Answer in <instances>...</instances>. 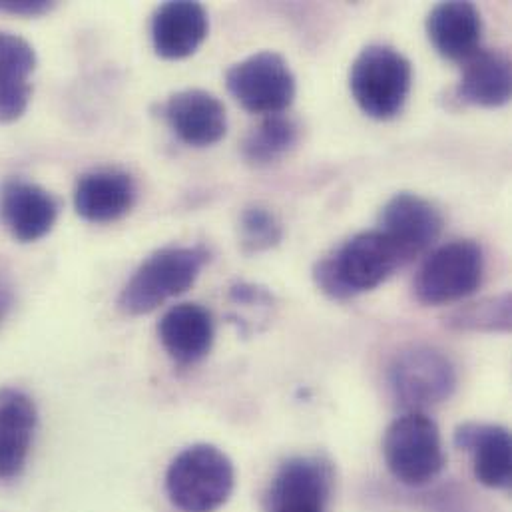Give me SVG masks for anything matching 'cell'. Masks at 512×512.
<instances>
[{"instance_id":"obj_1","label":"cell","mask_w":512,"mask_h":512,"mask_svg":"<svg viewBox=\"0 0 512 512\" xmlns=\"http://www.w3.org/2000/svg\"><path fill=\"white\" fill-rule=\"evenodd\" d=\"M409 261L381 232H359L313 267L317 287L331 299L345 301L377 289Z\"/></svg>"},{"instance_id":"obj_2","label":"cell","mask_w":512,"mask_h":512,"mask_svg":"<svg viewBox=\"0 0 512 512\" xmlns=\"http://www.w3.org/2000/svg\"><path fill=\"white\" fill-rule=\"evenodd\" d=\"M236 487V471L230 457L214 445H192L168 467L166 493L182 512H216Z\"/></svg>"},{"instance_id":"obj_3","label":"cell","mask_w":512,"mask_h":512,"mask_svg":"<svg viewBox=\"0 0 512 512\" xmlns=\"http://www.w3.org/2000/svg\"><path fill=\"white\" fill-rule=\"evenodd\" d=\"M210 252L202 246H170L148 257L124 285L118 305L128 315H148L186 293L200 277Z\"/></svg>"},{"instance_id":"obj_4","label":"cell","mask_w":512,"mask_h":512,"mask_svg":"<svg viewBox=\"0 0 512 512\" xmlns=\"http://www.w3.org/2000/svg\"><path fill=\"white\" fill-rule=\"evenodd\" d=\"M411 86V60L387 44L363 48L349 70V88L357 106L375 120H389L401 114Z\"/></svg>"},{"instance_id":"obj_5","label":"cell","mask_w":512,"mask_h":512,"mask_svg":"<svg viewBox=\"0 0 512 512\" xmlns=\"http://www.w3.org/2000/svg\"><path fill=\"white\" fill-rule=\"evenodd\" d=\"M383 457L399 483L409 487L431 483L447 463L439 425L427 413L407 411L385 431Z\"/></svg>"},{"instance_id":"obj_6","label":"cell","mask_w":512,"mask_h":512,"mask_svg":"<svg viewBox=\"0 0 512 512\" xmlns=\"http://www.w3.org/2000/svg\"><path fill=\"white\" fill-rule=\"evenodd\" d=\"M389 385L403 409L425 413L423 409L451 399L457 389V369L441 349L413 345L393 359Z\"/></svg>"},{"instance_id":"obj_7","label":"cell","mask_w":512,"mask_h":512,"mask_svg":"<svg viewBox=\"0 0 512 512\" xmlns=\"http://www.w3.org/2000/svg\"><path fill=\"white\" fill-rule=\"evenodd\" d=\"M485 277V256L477 242L455 240L427 257L415 277V295L425 305H447L473 295Z\"/></svg>"},{"instance_id":"obj_8","label":"cell","mask_w":512,"mask_h":512,"mask_svg":"<svg viewBox=\"0 0 512 512\" xmlns=\"http://www.w3.org/2000/svg\"><path fill=\"white\" fill-rule=\"evenodd\" d=\"M226 86L242 108L252 114H283L295 98V76L287 60L273 52L261 50L226 72Z\"/></svg>"},{"instance_id":"obj_9","label":"cell","mask_w":512,"mask_h":512,"mask_svg":"<svg viewBox=\"0 0 512 512\" xmlns=\"http://www.w3.org/2000/svg\"><path fill=\"white\" fill-rule=\"evenodd\" d=\"M445 220L441 212L419 194H395L381 210L379 228L407 261L425 254L441 236Z\"/></svg>"},{"instance_id":"obj_10","label":"cell","mask_w":512,"mask_h":512,"mask_svg":"<svg viewBox=\"0 0 512 512\" xmlns=\"http://www.w3.org/2000/svg\"><path fill=\"white\" fill-rule=\"evenodd\" d=\"M164 118L174 134L194 148L214 146L228 132V114L222 100L198 88L172 94L164 104Z\"/></svg>"},{"instance_id":"obj_11","label":"cell","mask_w":512,"mask_h":512,"mask_svg":"<svg viewBox=\"0 0 512 512\" xmlns=\"http://www.w3.org/2000/svg\"><path fill=\"white\" fill-rule=\"evenodd\" d=\"M58 210V200L38 184L16 178L0 186V218L22 244L44 238L54 228Z\"/></svg>"},{"instance_id":"obj_12","label":"cell","mask_w":512,"mask_h":512,"mask_svg":"<svg viewBox=\"0 0 512 512\" xmlns=\"http://www.w3.org/2000/svg\"><path fill=\"white\" fill-rule=\"evenodd\" d=\"M457 449L473 459L475 479L489 489H509L512 481V445L509 429L491 423H463L455 431Z\"/></svg>"},{"instance_id":"obj_13","label":"cell","mask_w":512,"mask_h":512,"mask_svg":"<svg viewBox=\"0 0 512 512\" xmlns=\"http://www.w3.org/2000/svg\"><path fill=\"white\" fill-rule=\"evenodd\" d=\"M208 30L210 18L200 2H166L152 18L154 50L166 60L188 58L202 46Z\"/></svg>"},{"instance_id":"obj_14","label":"cell","mask_w":512,"mask_h":512,"mask_svg":"<svg viewBox=\"0 0 512 512\" xmlns=\"http://www.w3.org/2000/svg\"><path fill=\"white\" fill-rule=\"evenodd\" d=\"M335 487L333 465L319 455L287 459L271 479L265 509L287 503L329 505Z\"/></svg>"},{"instance_id":"obj_15","label":"cell","mask_w":512,"mask_h":512,"mask_svg":"<svg viewBox=\"0 0 512 512\" xmlns=\"http://www.w3.org/2000/svg\"><path fill=\"white\" fill-rule=\"evenodd\" d=\"M427 34L443 58L463 64L481 48L483 16L473 2H441L427 16Z\"/></svg>"},{"instance_id":"obj_16","label":"cell","mask_w":512,"mask_h":512,"mask_svg":"<svg viewBox=\"0 0 512 512\" xmlns=\"http://www.w3.org/2000/svg\"><path fill=\"white\" fill-rule=\"evenodd\" d=\"M136 202L134 178L122 170H94L84 174L74 190V208L92 224L124 218Z\"/></svg>"},{"instance_id":"obj_17","label":"cell","mask_w":512,"mask_h":512,"mask_svg":"<svg viewBox=\"0 0 512 512\" xmlns=\"http://www.w3.org/2000/svg\"><path fill=\"white\" fill-rule=\"evenodd\" d=\"M158 335L166 353L178 365L202 361L216 337L212 313L198 303H180L164 313L158 323Z\"/></svg>"},{"instance_id":"obj_18","label":"cell","mask_w":512,"mask_h":512,"mask_svg":"<svg viewBox=\"0 0 512 512\" xmlns=\"http://www.w3.org/2000/svg\"><path fill=\"white\" fill-rule=\"evenodd\" d=\"M511 58L503 50L479 48L463 62L457 94L481 108H499L511 100Z\"/></svg>"},{"instance_id":"obj_19","label":"cell","mask_w":512,"mask_h":512,"mask_svg":"<svg viewBox=\"0 0 512 512\" xmlns=\"http://www.w3.org/2000/svg\"><path fill=\"white\" fill-rule=\"evenodd\" d=\"M34 68L36 52L30 42L18 34L0 32V122H14L26 112Z\"/></svg>"},{"instance_id":"obj_20","label":"cell","mask_w":512,"mask_h":512,"mask_svg":"<svg viewBox=\"0 0 512 512\" xmlns=\"http://www.w3.org/2000/svg\"><path fill=\"white\" fill-rule=\"evenodd\" d=\"M299 142V124L287 114L263 116L242 142V156L252 166L263 168L279 162Z\"/></svg>"},{"instance_id":"obj_21","label":"cell","mask_w":512,"mask_h":512,"mask_svg":"<svg viewBox=\"0 0 512 512\" xmlns=\"http://www.w3.org/2000/svg\"><path fill=\"white\" fill-rule=\"evenodd\" d=\"M445 323L459 331L509 333L511 331V293L491 295L463 305L445 317Z\"/></svg>"},{"instance_id":"obj_22","label":"cell","mask_w":512,"mask_h":512,"mask_svg":"<svg viewBox=\"0 0 512 512\" xmlns=\"http://www.w3.org/2000/svg\"><path fill=\"white\" fill-rule=\"evenodd\" d=\"M283 240V226L267 206H248L240 216V242L246 252H267Z\"/></svg>"},{"instance_id":"obj_23","label":"cell","mask_w":512,"mask_h":512,"mask_svg":"<svg viewBox=\"0 0 512 512\" xmlns=\"http://www.w3.org/2000/svg\"><path fill=\"white\" fill-rule=\"evenodd\" d=\"M34 431L16 429V427H0V481L14 479L22 473Z\"/></svg>"},{"instance_id":"obj_24","label":"cell","mask_w":512,"mask_h":512,"mask_svg":"<svg viewBox=\"0 0 512 512\" xmlns=\"http://www.w3.org/2000/svg\"><path fill=\"white\" fill-rule=\"evenodd\" d=\"M54 4L46 0H4L0 2V10L8 14H18V16H40L48 12Z\"/></svg>"},{"instance_id":"obj_25","label":"cell","mask_w":512,"mask_h":512,"mask_svg":"<svg viewBox=\"0 0 512 512\" xmlns=\"http://www.w3.org/2000/svg\"><path fill=\"white\" fill-rule=\"evenodd\" d=\"M267 512H327V505L319 503H289V505H279L265 509Z\"/></svg>"},{"instance_id":"obj_26","label":"cell","mask_w":512,"mask_h":512,"mask_svg":"<svg viewBox=\"0 0 512 512\" xmlns=\"http://www.w3.org/2000/svg\"><path fill=\"white\" fill-rule=\"evenodd\" d=\"M10 305H12V291H10V285L0 277V323H2V319L6 317Z\"/></svg>"}]
</instances>
